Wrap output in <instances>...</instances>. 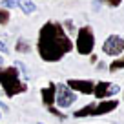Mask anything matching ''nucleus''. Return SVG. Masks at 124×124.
<instances>
[{
  "mask_svg": "<svg viewBox=\"0 0 124 124\" xmlns=\"http://www.w3.org/2000/svg\"><path fill=\"white\" fill-rule=\"evenodd\" d=\"M9 20H11V13H9L8 9L0 8V26H6V24H9Z\"/></svg>",
  "mask_w": 124,
  "mask_h": 124,
  "instance_id": "nucleus-13",
  "label": "nucleus"
},
{
  "mask_svg": "<svg viewBox=\"0 0 124 124\" xmlns=\"http://www.w3.org/2000/svg\"><path fill=\"white\" fill-rule=\"evenodd\" d=\"M0 51H2V53H9V47L6 46V42H2V40H0Z\"/></svg>",
  "mask_w": 124,
  "mask_h": 124,
  "instance_id": "nucleus-17",
  "label": "nucleus"
},
{
  "mask_svg": "<svg viewBox=\"0 0 124 124\" xmlns=\"http://www.w3.org/2000/svg\"><path fill=\"white\" fill-rule=\"evenodd\" d=\"M102 53L108 57H119L124 53V39L120 35H109L102 44Z\"/></svg>",
  "mask_w": 124,
  "mask_h": 124,
  "instance_id": "nucleus-6",
  "label": "nucleus"
},
{
  "mask_svg": "<svg viewBox=\"0 0 124 124\" xmlns=\"http://www.w3.org/2000/svg\"><path fill=\"white\" fill-rule=\"evenodd\" d=\"M73 47L78 55H91L95 49V33L91 26H82L77 29V39L73 42Z\"/></svg>",
  "mask_w": 124,
  "mask_h": 124,
  "instance_id": "nucleus-4",
  "label": "nucleus"
},
{
  "mask_svg": "<svg viewBox=\"0 0 124 124\" xmlns=\"http://www.w3.org/2000/svg\"><path fill=\"white\" fill-rule=\"evenodd\" d=\"M120 91V88L117 84H111L108 80H99L95 82V88H93V95L99 99V101H104V99H109L113 95Z\"/></svg>",
  "mask_w": 124,
  "mask_h": 124,
  "instance_id": "nucleus-8",
  "label": "nucleus"
},
{
  "mask_svg": "<svg viewBox=\"0 0 124 124\" xmlns=\"http://www.w3.org/2000/svg\"><path fill=\"white\" fill-rule=\"evenodd\" d=\"M108 8H119L120 4H122V0H102Z\"/></svg>",
  "mask_w": 124,
  "mask_h": 124,
  "instance_id": "nucleus-16",
  "label": "nucleus"
},
{
  "mask_svg": "<svg viewBox=\"0 0 124 124\" xmlns=\"http://www.w3.org/2000/svg\"><path fill=\"white\" fill-rule=\"evenodd\" d=\"M39 57L47 64L60 62L68 53L73 51V40L66 33L64 26L57 20H47L39 31L37 40Z\"/></svg>",
  "mask_w": 124,
  "mask_h": 124,
  "instance_id": "nucleus-1",
  "label": "nucleus"
},
{
  "mask_svg": "<svg viewBox=\"0 0 124 124\" xmlns=\"http://www.w3.org/2000/svg\"><path fill=\"white\" fill-rule=\"evenodd\" d=\"M47 111H49L51 115H55V117H57L58 120H64V119H66V117H68L66 113H62L60 109H58V108H55V106H51V108H47Z\"/></svg>",
  "mask_w": 124,
  "mask_h": 124,
  "instance_id": "nucleus-14",
  "label": "nucleus"
},
{
  "mask_svg": "<svg viewBox=\"0 0 124 124\" xmlns=\"http://www.w3.org/2000/svg\"><path fill=\"white\" fill-rule=\"evenodd\" d=\"M64 84L75 93H82V95H93V88H95V80L89 78H68Z\"/></svg>",
  "mask_w": 124,
  "mask_h": 124,
  "instance_id": "nucleus-7",
  "label": "nucleus"
},
{
  "mask_svg": "<svg viewBox=\"0 0 124 124\" xmlns=\"http://www.w3.org/2000/svg\"><path fill=\"white\" fill-rule=\"evenodd\" d=\"M40 124H42V122H40Z\"/></svg>",
  "mask_w": 124,
  "mask_h": 124,
  "instance_id": "nucleus-20",
  "label": "nucleus"
},
{
  "mask_svg": "<svg viewBox=\"0 0 124 124\" xmlns=\"http://www.w3.org/2000/svg\"><path fill=\"white\" fill-rule=\"evenodd\" d=\"M18 9L24 15H33L37 11V4L33 0H18Z\"/></svg>",
  "mask_w": 124,
  "mask_h": 124,
  "instance_id": "nucleus-10",
  "label": "nucleus"
},
{
  "mask_svg": "<svg viewBox=\"0 0 124 124\" xmlns=\"http://www.w3.org/2000/svg\"><path fill=\"white\" fill-rule=\"evenodd\" d=\"M0 119H2V111H0Z\"/></svg>",
  "mask_w": 124,
  "mask_h": 124,
  "instance_id": "nucleus-19",
  "label": "nucleus"
},
{
  "mask_svg": "<svg viewBox=\"0 0 124 124\" xmlns=\"http://www.w3.org/2000/svg\"><path fill=\"white\" fill-rule=\"evenodd\" d=\"M0 88L8 99H13L27 91V84L22 82L16 66H0Z\"/></svg>",
  "mask_w": 124,
  "mask_h": 124,
  "instance_id": "nucleus-2",
  "label": "nucleus"
},
{
  "mask_svg": "<svg viewBox=\"0 0 124 124\" xmlns=\"http://www.w3.org/2000/svg\"><path fill=\"white\" fill-rule=\"evenodd\" d=\"M2 64H4V57H2V55H0V66H2Z\"/></svg>",
  "mask_w": 124,
  "mask_h": 124,
  "instance_id": "nucleus-18",
  "label": "nucleus"
},
{
  "mask_svg": "<svg viewBox=\"0 0 124 124\" xmlns=\"http://www.w3.org/2000/svg\"><path fill=\"white\" fill-rule=\"evenodd\" d=\"M2 8L4 9H15V8H18V0H2Z\"/></svg>",
  "mask_w": 124,
  "mask_h": 124,
  "instance_id": "nucleus-15",
  "label": "nucleus"
},
{
  "mask_svg": "<svg viewBox=\"0 0 124 124\" xmlns=\"http://www.w3.org/2000/svg\"><path fill=\"white\" fill-rule=\"evenodd\" d=\"M119 108V101L117 99H104V101L99 102H91V104H86L84 108L77 109L73 113L75 119H82V117H101L106 113H111Z\"/></svg>",
  "mask_w": 124,
  "mask_h": 124,
  "instance_id": "nucleus-3",
  "label": "nucleus"
},
{
  "mask_svg": "<svg viewBox=\"0 0 124 124\" xmlns=\"http://www.w3.org/2000/svg\"><path fill=\"white\" fill-rule=\"evenodd\" d=\"M15 51H16V53H29V51H31V46H29V42H27L24 37H20V39H16Z\"/></svg>",
  "mask_w": 124,
  "mask_h": 124,
  "instance_id": "nucleus-11",
  "label": "nucleus"
},
{
  "mask_svg": "<svg viewBox=\"0 0 124 124\" xmlns=\"http://www.w3.org/2000/svg\"><path fill=\"white\" fill-rule=\"evenodd\" d=\"M77 93L70 89L66 84H57V95H55V104L60 109H68L77 102Z\"/></svg>",
  "mask_w": 124,
  "mask_h": 124,
  "instance_id": "nucleus-5",
  "label": "nucleus"
},
{
  "mask_svg": "<svg viewBox=\"0 0 124 124\" xmlns=\"http://www.w3.org/2000/svg\"><path fill=\"white\" fill-rule=\"evenodd\" d=\"M108 68H109V71H111V73H115V71L122 70V68H124V53H122V58H117V60H113Z\"/></svg>",
  "mask_w": 124,
  "mask_h": 124,
  "instance_id": "nucleus-12",
  "label": "nucleus"
},
{
  "mask_svg": "<svg viewBox=\"0 0 124 124\" xmlns=\"http://www.w3.org/2000/svg\"><path fill=\"white\" fill-rule=\"evenodd\" d=\"M55 95H57V84L55 82H49L46 88L40 89V97H42V104L44 108H51L55 104Z\"/></svg>",
  "mask_w": 124,
  "mask_h": 124,
  "instance_id": "nucleus-9",
  "label": "nucleus"
}]
</instances>
